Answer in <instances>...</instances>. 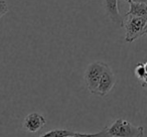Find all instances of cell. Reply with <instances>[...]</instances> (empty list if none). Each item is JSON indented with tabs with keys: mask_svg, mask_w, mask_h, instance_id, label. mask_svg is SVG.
Wrapping results in <instances>:
<instances>
[{
	"mask_svg": "<svg viewBox=\"0 0 147 137\" xmlns=\"http://www.w3.org/2000/svg\"><path fill=\"white\" fill-rule=\"evenodd\" d=\"M110 137H144V127L135 126L124 119H117L107 126Z\"/></svg>",
	"mask_w": 147,
	"mask_h": 137,
	"instance_id": "1",
	"label": "cell"
},
{
	"mask_svg": "<svg viewBox=\"0 0 147 137\" xmlns=\"http://www.w3.org/2000/svg\"><path fill=\"white\" fill-rule=\"evenodd\" d=\"M107 65H108L103 61H94L87 67L86 71H85L84 79L87 88L92 94L97 95L99 82H100L101 77H102Z\"/></svg>",
	"mask_w": 147,
	"mask_h": 137,
	"instance_id": "2",
	"label": "cell"
},
{
	"mask_svg": "<svg viewBox=\"0 0 147 137\" xmlns=\"http://www.w3.org/2000/svg\"><path fill=\"white\" fill-rule=\"evenodd\" d=\"M124 19V27L126 30L125 41L126 43H133L140 36H143V30H144L147 18L128 15V16H125Z\"/></svg>",
	"mask_w": 147,
	"mask_h": 137,
	"instance_id": "3",
	"label": "cell"
},
{
	"mask_svg": "<svg viewBox=\"0 0 147 137\" xmlns=\"http://www.w3.org/2000/svg\"><path fill=\"white\" fill-rule=\"evenodd\" d=\"M116 84V76L109 65H107L98 85L97 96L105 97L112 91Z\"/></svg>",
	"mask_w": 147,
	"mask_h": 137,
	"instance_id": "4",
	"label": "cell"
},
{
	"mask_svg": "<svg viewBox=\"0 0 147 137\" xmlns=\"http://www.w3.org/2000/svg\"><path fill=\"white\" fill-rule=\"evenodd\" d=\"M104 8L106 14L114 24L119 27H124V17L120 14L118 8V0H104Z\"/></svg>",
	"mask_w": 147,
	"mask_h": 137,
	"instance_id": "5",
	"label": "cell"
},
{
	"mask_svg": "<svg viewBox=\"0 0 147 137\" xmlns=\"http://www.w3.org/2000/svg\"><path fill=\"white\" fill-rule=\"evenodd\" d=\"M47 123L45 116L37 112H33L28 114L23 120V128L31 133L37 132L40 130Z\"/></svg>",
	"mask_w": 147,
	"mask_h": 137,
	"instance_id": "6",
	"label": "cell"
},
{
	"mask_svg": "<svg viewBox=\"0 0 147 137\" xmlns=\"http://www.w3.org/2000/svg\"><path fill=\"white\" fill-rule=\"evenodd\" d=\"M128 15L147 18V3L131 2L130 8H129L128 12L125 14V16H128Z\"/></svg>",
	"mask_w": 147,
	"mask_h": 137,
	"instance_id": "7",
	"label": "cell"
},
{
	"mask_svg": "<svg viewBox=\"0 0 147 137\" xmlns=\"http://www.w3.org/2000/svg\"><path fill=\"white\" fill-rule=\"evenodd\" d=\"M75 134L76 132L69 129H53V130L47 131V133L39 137H73Z\"/></svg>",
	"mask_w": 147,
	"mask_h": 137,
	"instance_id": "8",
	"label": "cell"
},
{
	"mask_svg": "<svg viewBox=\"0 0 147 137\" xmlns=\"http://www.w3.org/2000/svg\"><path fill=\"white\" fill-rule=\"evenodd\" d=\"M134 73L135 76L137 77V79L140 81V84H147V73L146 70H145L144 63H137V65L135 67Z\"/></svg>",
	"mask_w": 147,
	"mask_h": 137,
	"instance_id": "9",
	"label": "cell"
},
{
	"mask_svg": "<svg viewBox=\"0 0 147 137\" xmlns=\"http://www.w3.org/2000/svg\"><path fill=\"white\" fill-rule=\"evenodd\" d=\"M73 137H110V134L108 132V128L107 126L104 129L97 133H79L76 132V134Z\"/></svg>",
	"mask_w": 147,
	"mask_h": 137,
	"instance_id": "10",
	"label": "cell"
},
{
	"mask_svg": "<svg viewBox=\"0 0 147 137\" xmlns=\"http://www.w3.org/2000/svg\"><path fill=\"white\" fill-rule=\"evenodd\" d=\"M8 12V4L6 0H0V19Z\"/></svg>",
	"mask_w": 147,
	"mask_h": 137,
	"instance_id": "11",
	"label": "cell"
},
{
	"mask_svg": "<svg viewBox=\"0 0 147 137\" xmlns=\"http://www.w3.org/2000/svg\"><path fill=\"white\" fill-rule=\"evenodd\" d=\"M132 2H138V3H147V0H131Z\"/></svg>",
	"mask_w": 147,
	"mask_h": 137,
	"instance_id": "12",
	"label": "cell"
},
{
	"mask_svg": "<svg viewBox=\"0 0 147 137\" xmlns=\"http://www.w3.org/2000/svg\"><path fill=\"white\" fill-rule=\"evenodd\" d=\"M146 34H147V21H146V24H145L144 30H143V35H146Z\"/></svg>",
	"mask_w": 147,
	"mask_h": 137,
	"instance_id": "13",
	"label": "cell"
},
{
	"mask_svg": "<svg viewBox=\"0 0 147 137\" xmlns=\"http://www.w3.org/2000/svg\"><path fill=\"white\" fill-rule=\"evenodd\" d=\"M140 85H141V87H143V88L147 90V84H140Z\"/></svg>",
	"mask_w": 147,
	"mask_h": 137,
	"instance_id": "14",
	"label": "cell"
},
{
	"mask_svg": "<svg viewBox=\"0 0 147 137\" xmlns=\"http://www.w3.org/2000/svg\"><path fill=\"white\" fill-rule=\"evenodd\" d=\"M144 65H145V70H146V73H147V61L144 63Z\"/></svg>",
	"mask_w": 147,
	"mask_h": 137,
	"instance_id": "15",
	"label": "cell"
},
{
	"mask_svg": "<svg viewBox=\"0 0 147 137\" xmlns=\"http://www.w3.org/2000/svg\"><path fill=\"white\" fill-rule=\"evenodd\" d=\"M124 1H126V2H128L129 4H130V3L132 2V1H131V0H124Z\"/></svg>",
	"mask_w": 147,
	"mask_h": 137,
	"instance_id": "16",
	"label": "cell"
}]
</instances>
